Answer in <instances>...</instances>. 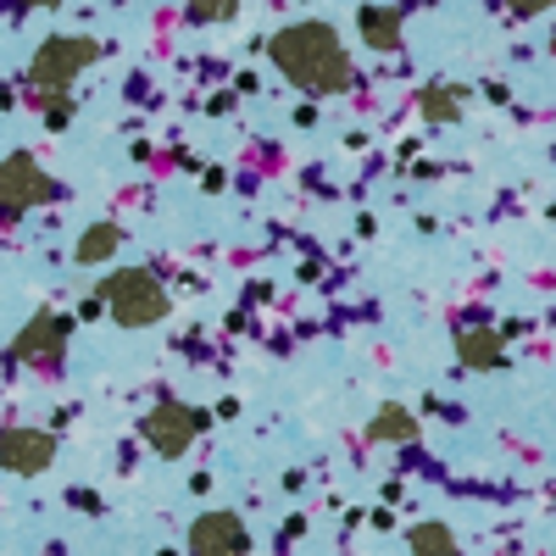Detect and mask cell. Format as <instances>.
<instances>
[{"label":"cell","instance_id":"cell-1","mask_svg":"<svg viewBox=\"0 0 556 556\" xmlns=\"http://www.w3.org/2000/svg\"><path fill=\"white\" fill-rule=\"evenodd\" d=\"M267 56L295 89H306V96H340V89H351V56H345V45L329 23L278 28Z\"/></svg>","mask_w":556,"mask_h":556},{"label":"cell","instance_id":"cell-7","mask_svg":"<svg viewBox=\"0 0 556 556\" xmlns=\"http://www.w3.org/2000/svg\"><path fill=\"white\" fill-rule=\"evenodd\" d=\"M401 23H406V17H401L395 7H362V12H356V34H362L367 51H401V39H406Z\"/></svg>","mask_w":556,"mask_h":556},{"label":"cell","instance_id":"cell-5","mask_svg":"<svg viewBox=\"0 0 556 556\" xmlns=\"http://www.w3.org/2000/svg\"><path fill=\"white\" fill-rule=\"evenodd\" d=\"M201 424H206L201 412H190V406H173V401H167V406H156V412H151L146 434L156 440V451H162V456H178L184 445H190V440L201 434Z\"/></svg>","mask_w":556,"mask_h":556},{"label":"cell","instance_id":"cell-4","mask_svg":"<svg viewBox=\"0 0 556 556\" xmlns=\"http://www.w3.org/2000/svg\"><path fill=\"white\" fill-rule=\"evenodd\" d=\"M45 195H51V178H45L28 156L0 162V217H17L23 206H34Z\"/></svg>","mask_w":556,"mask_h":556},{"label":"cell","instance_id":"cell-15","mask_svg":"<svg viewBox=\"0 0 556 556\" xmlns=\"http://www.w3.org/2000/svg\"><path fill=\"white\" fill-rule=\"evenodd\" d=\"M240 0H190V23H235Z\"/></svg>","mask_w":556,"mask_h":556},{"label":"cell","instance_id":"cell-14","mask_svg":"<svg viewBox=\"0 0 556 556\" xmlns=\"http://www.w3.org/2000/svg\"><path fill=\"white\" fill-rule=\"evenodd\" d=\"M117 228L112 223H101V228H89V235H84V245H78V262H101V256H112L117 251Z\"/></svg>","mask_w":556,"mask_h":556},{"label":"cell","instance_id":"cell-17","mask_svg":"<svg viewBox=\"0 0 556 556\" xmlns=\"http://www.w3.org/2000/svg\"><path fill=\"white\" fill-rule=\"evenodd\" d=\"M17 7H62V0H17Z\"/></svg>","mask_w":556,"mask_h":556},{"label":"cell","instance_id":"cell-6","mask_svg":"<svg viewBox=\"0 0 556 556\" xmlns=\"http://www.w3.org/2000/svg\"><path fill=\"white\" fill-rule=\"evenodd\" d=\"M190 545H195V556H245L251 534H245V523L235 513H212V518L195 523V540Z\"/></svg>","mask_w":556,"mask_h":556},{"label":"cell","instance_id":"cell-13","mask_svg":"<svg viewBox=\"0 0 556 556\" xmlns=\"http://www.w3.org/2000/svg\"><path fill=\"white\" fill-rule=\"evenodd\" d=\"M417 106H424L429 123H456L462 117V89H424V101H417Z\"/></svg>","mask_w":556,"mask_h":556},{"label":"cell","instance_id":"cell-11","mask_svg":"<svg viewBox=\"0 0 556 556\" xmlns=\"http://www.w3.org/2000/svg\"><path fill=\"white\" fill-rule=\"evenodd\" d=\"M367 440L379 445H401V440H417V417L406 406H379V417L367 424Z\"/></svg>","mask_w":556,"mask_h":556},{"label":"cell","instance_id":"cell-16","mask_svg":"<svg viewBox=\"0 0 556 556\" xmlns=\"http://www.w3.org/2000/svg\"><path fill=\"white\" fill-rule=\"evenodd\" d=\"M506 12H518V17H540L545 7H556V0H501Z\"/></svg>","mask_w":556,"mask_h":556},{"label":"cell","instance_id":"cell-18","mask_svg":"<svg viewBox=\"0 0 556 556\" xmlns=\"http://www.w3.org/2000/svg\"><path fill=\"white\" fill-rule=\"evenodd\" d=\"M551 56H556V34H551Z\"/></svg>","mask_w":556,"mask_h":556},{"label":"cell","instance_id":"cell-3","mask_svg":"<svg viewBox=\"0 0 556 556\" xmlns=\"http://www.w3.org/2000/svg\"><path fill=\"white\" fill-rule=\"evenodd\" d=\"M106 301H112L123 329H146V323H156L167 312V295H162V285L151 273H117L106 285Z\"/></svg>","mask_w":556,"mask_h":556},{"label":"cell","instance_id":"cell-10","mask_svg":"<svg viewBox=\"0 0 556 556\" xmlns=\"http://www.w3.org/2000/svg\"><path fill=\"white\" fill-rule=\"evenodd\" d=\"M0 456L12 462V468H23V473H34V468H45L51 462V440L45 434H0Z\"/></svg>","mask_w":556,"mask_h":556},{"label":"cell","instance_id":"cell-9","mask_svg":"<svg viewBox=\"0 0 556 556\" xmlns=\"http://www.w3.org/2000/svg\"><path fill=\"white\" fill-rule=\"evenodd\" d=\"M62 345H67V323L62 317H34L23 329V340H17V356L23 362H56Z\"/></svg>","mask_w":556,"mask_h":556},{"label":"cell","instance_id":"cell-12","mask_svg":"<svg viewBox=\"0 0 556 556\" xmlns=\"http://www.w3.org/2000/svg\"><path fill=\"white\" fill-rule=\"evenodd\" d=\"M412 556H462V551H456V534L445 523H417L412 529Z\"/></svg>","mask_w":556,"mask_h":556},{"label":"cell","instance_id":"cell-2","mask_svg":"<svg viewBox=\"0 0 556 556\" xmlns=\"http://www.w3.org/2000/svg\"><path fill=\"white\" fill-rule=\"evenodd\" d=\"M101 56V45L96 39H78V34H56V39H45L39 45V56H34V84L39 89H67L89 62H96Z\"/></svg>","mask_w":556,"mask_h":556},{"label":"cell","instance_id":"cell-8","mask_svg":"<svg viewBox=\"0 0 556 556\" xmlns=\"http://www.w3.org/2000/svg\"><path fill=\"white\" fill-rule=\"evenodd\" d=\"M456 362L473 367V374H490V367L506 362V334H495V329H462L456 334Z\"/></svg>","mask_w":556,"mask_h":556}]
</instances>
